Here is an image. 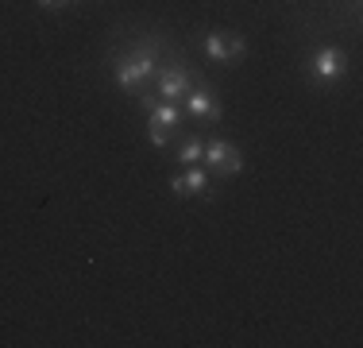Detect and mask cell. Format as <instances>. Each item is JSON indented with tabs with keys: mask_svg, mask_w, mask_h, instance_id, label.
Segmentation results:
<instances>
[{
	"mask_svg": "<svg viewBox=\"0 0 363 348\" xmlns=\"http://www.w3.org/2000/svg\"><path fill=\"white\" fill-rule=\"evenodd\" d=\"M174 50H178V47L167 39V35H159V31L132 39L124 50L112 47V50H108V70H112V82H116V89L132 93V97L147 93V89L155 85L159 66L167 62Z\"/></svg>",
	"mask_w": 363,
	"mask_h": 348,
	"instance_id": "obj_1",
	"label": "cell"
},
{
	"mask_svg": "<svg viewBox=\"0 0 363 348\" xmlns=\"http://www.w3.org/2000/svg\"><path fill=\"white\" fill-rule=\"evenodd\" d=\"M201 77H205L201 70H194V66H189V58L182 55V50H174V55L159 66V74H155V97L182 104V101H186V93L194 89Z\"/></svg>",
	"mask_w": 363,
	"mask_h": 348,
	"instance_id": "obj_2",
	"label": "cell"
},
{
	"mask_svg": "<svg viewBox=\"0 0 363 348\" xmlns=\"http://www.w3.org/2000/svg\"><path fill=\"white\" fill-rule=\"evenodd\" d=\"M182 124H186V109H182L178 101H155L151 109H147V143H151L155 151L170 147L174 136L182 132Z\"/></svg>",
	"mask_w": 363,
	"mask_h": 348,
	"instance_id": "obj_3",
	"label": "cell"
},
{
	"mask_svg": "<svg viewBox=\"0 0 363 348\" xmlns=\"http://www.w3.org/2000/svg\"><path fill=\"white\" fill-rule=\"evenodd\" d=\"M306 77L313 85H321V89L344 82V77H348V50L344 47H317L313 55L306 58Z\"/></svg>",
	"mask_w": 363,
	"mask_h": 348,
	"instance_id": "obj_4",
	"label": "cell"
},
{
	"mask_svg": "<svg viewBox=\"0 0 363 348\" xmlns=\"http://www.w3.org/2000/svg\"><path fill=\"white\" fill-rule=\"evenodd\" d=\"M201 163L205 170L213 174V178H236L240 170H244V155H240V147L232 143V139H205V151H201Z\"/></svg>",
	"mask_w": 363,
	"mask_h": 348,
	"instance_id": "obj_5",
	"label": "cell"
},
{
	"mask_svg": "<svg viewBox=\"0 0 363 348\" xmlns=\"http://www.w3.org/2000/svg\"><path fill=\"white\" fill-rule=\"evenodd\" d=\"M182 109H186V116L197 120V124H217V120L224 116V104H220V97H217V89L209 85V77H201V82H197L194 89L186 93Z\"/></svg>",
	"mask_w": 363,
	"mask_h": 348,
	"instance_id": "obj_6",
	"label": "cell"
},
{
	"mask_svg": "<svg viewBox=\"0 0 363 348\" xmlns=\"http://www.w3.org/2000/svg\"><path fill=\"white\" fill-rule=\"evenodd\" d=\"M201 50H205V58H209V62H217V66H236L240 58L247 55V39H240L236 31L213 28V31H205Z\"/></svg>",
	"mask_w": 363,
	"mask_h": 348,
	"instance_id": "obj_7",
	"label": "cell"
},
{
	"mask_svg": "<svg viewBox=\"0 0 363 348\" xmlns=\"http://www.w3.org/2000/svg\"><path fill=\"white\" fill-rule=\"evenodd\" d=\"M170 194L174 197H217V190H213V174L201 163H194V167H182L170 178Z\"/></svg>",
	"mask_w": 363,
	"mask_h": 348,
	"instance_id": "obj_8",
	"label": "cell"
},
{
	"mask_svg": "<svg viewBox=\"0 0 363 348\" xmlns=\"http://www.w3.org/2000/svg\"><path fill=\"white\" fill-rule=\"evenodd\" d=\"M201 151H205V139H201V136H178L174 159L182 163V167H194V163H201Z\"/></svg>",
	"mask_w": 363,
	"mask_h": 348,
	"instance_id": "obj_9",
	"label": "cell"
},
{
	"mask_svg": "<svg viewBox=\"0 0 363 348\" xmlns=\"http://www.w3.org/2000/svg\"><path fill=\"white\" fill-rule=\"evenodd\" d=\"M66 4H74V0H58V8H66Z\"/></svg>",
	"mask_w": 363,
	"mask_h": 348,
	"instance_id": "obj_10",
	"label": "cell"
}]
</instances>
